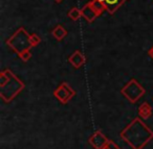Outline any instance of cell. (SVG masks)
<instances>
[{"instance_id":"2","label":"cell","mask_w":153,"mask_h":149,"mask_svg":"<svg viewBox=\"0 0 153 149\" xmlns=\"http://www.w3.org/2000/svg\"><path fill=\"white\" fill-rule=\"evenodd\" d=\"M7 44L18 55L24 51H28L33 47L30 40V34L23 27H20L11 38L7 39Z\"/></svg>"},{"instance_id":"13","label":"cell","mask_w":153,"mask_h":149,"mask_svg":"<svg viewBox=\"0 0 153 149\" xmlns=\"http://www.w3.org/2000/svg\"><path fill=\"white\" fill-rule=\"evenodd\" d=\"M68 17L72 20V21H76L82 17V12L81 10L76 9V7H72L69 12H68Z\"/></svg>"},{"instance_id":"15","label":"cell","mask_w":153,"mask_h":149,"mask_svg":"<svg viewBox=\"0 0 153 149\" xmlns=\"http://www.w3.org/2000/svg\"><path fill=\"white\" fill-rule=\"evenodd\" d=\"M19 57L22 59L23 62H27L28 59L32 57V54H30V51L28 50V51H24V52H22V53H20L19 54Z\"/></svg>"},{"instance_id":"12","label":"cell","mask_w":153,"mask_h":149,"mask_svg":"<svg viewBox=\"0 0 153 149\" xmlns=\"http://www.w3.org/2000/svg\"><path fill=\"white\" fill-rule=\"evenodd\" d=\"M90 3H91L94 11L99 14V16L102 15V14L106 11V7H105L104 2H103L102 0H92V1H90Z\"/></svg>"},{"instance_id":"5","label":"cell","mask_w":153,"mask_h":149,"mask_svg":"<svg viewBox=\"0 0 153 149\" xmlns=\"http://www.w3.org/2000/svg\"><path fill=\"white\" fill-rule=\"evenodd\" d=\"M76 95V92L71 89V87L67 82H62L61 86L53 92V96L63 104L67 103L72 97Z\"/></svg>"},{"instance_id":"8","label":"cell","mask_w":153,"mask_h":149,"mask_svg":"<svg viewBox=\"0 0 153 149\" xmlns=\"http://www.w3.org/2000/svg\"><path fill=\"white\" fill-rule=\"evenodd\" d=\"M68 61H69V63L71 64V65L74 66V68L82 67V66H83L84 64L86 63L85 57L82 54V52L80 50H76V51H74V52L69 57Z\"/></svg>"},{"instance_id":"9","label":"cell","mask_w":153,"mask_h":149,"mask_svg":"<svg viewBox=\"0 0 153 149\" xmlns=\"http://www.w3.org/2000/svg\"><path fill=\"white\" fill-rule=\"evenodd\" d=\"M106 7V11L110 15H113L127 0H102Z\"/></svg>"},{"instance_id":"6","label":"cell","mask_w":153,"mask_h":149,"mask_svg":"<svg viewBox=\"0 0 153 149\" xmlns=\"http://www.w3.org/2000/svg\"><path fill=\"white\" fill-rule=\"evenodd\" d=\"M108 139L100 131H96L89 139V144L94 147V149H102L104 146H106L107 143H108Z\"/></svg>"},{"instance_id":"18","label":"cell","mask_w":153,"mask_h":149,"mask_svg":"<svg viewBox=\"0 0 153 149\" xmlns=\"http://www.w3.org/2000/svg\"><path fill=\"white\" fill-rule=\"evenodd\" d=\"M56 2H58V3H60V2H62V1H63V0H55Z\"/></svg>"},{"instance_id":"3","label":"cell","mask_w":153,"mask_h":149,"mask_svg":"<svg viewBox=\"0 0 153 149\" xmlns=\"http://www.w3.org/2000/svg\"><path fill=\"white\" fill-rule=\"evenodd\" d=\"M10 79L7 84L3 87H0V96L5 102L12 101L22 90L24 89V84L11 71L7 69Z\"/></svg>"},{"instance_id":"17","label":"cell","mask_w":153,"mask_h":149,"mask_svg":"<svg viewBox=\"0 0 153 149\" xmlns=\"http://www.w3.org/2000/svg\"><path fill=\"white\" fill-rule=\"evenodd\" d=\"M102 149H111V147L110 146H109V145L108 144H107L106 145V146H104V147H103V148Z\"/></svg>"},{"instance_id":"7","label":"cell","mask_w":153,"mask_h":149,"mask_svg":"<svg viewBox=\"0 0 153 149\" xmlns=\"http://www.w3.org/2000/svg\"><path fill=\"white\" fill-rule=\"evenodd\" d=\"M81 12H82V17L85 18L89 23L94 22V20L99 17V14L94 11V9L92 7V5L90 2L86 3V4L81 9Z\"/></svg>"},{"instance_id":"11","label":"cell","mask_w":153,"mask_h":149,"mask_svg":"<svg viewBox=\"0 0 153 149\" xmlns=\"http://www.w3.org/2000/svg\"><path fill=\"white\" fill-rule=\"evenodd\" d=\"M51 34H53V36L55 37L58 41L63 40V39L67 36V32H66V29L62 25L56 26V27L53 28V32H51Z\"/></svg>"},{"instance_id":"16","label":"cell","mask_w":153,"mask_h":149,"mask_svg":"<svg viewBox=\"0 0 153 149\" xmlns=\"http://www.w3.org/2000/svg\"><path fill=\"white\" fill-rule=\"evenodd\" d=\"M148 55L151 57V59H153V47H151V48L149 49V51H148Z\"/></svg>"},{"instance_id":"4","label":"cell","mask_w":153,"mask_h":149,"mask_svg":"<svg viewBox=\"0 0 153 149\" xmlns=\"http://www.w3.org/2000/svg\"><path fill=\"white\" fill-rule=\"evenodd\" d=\"M145 92H146V90L134 78H132L121 90V93L123 94V96L131 103H135L137 100H140V98L145 94Z\"/></svg>"},{"instance_id":"10","label":"cell","mask_w":153,"mask_h":149,"mask_svg":"<svg viewBox=\"0 0 153 149\" xmlns=\"http://www.w3.org/2000/svg\"><path fill=\"white\" fill-rule=\"evenodd\" d=\"M138 116L143 119H148L151 115H152V107L150 106L148 102H144L140 105L138 107Z\"/></svg>"},{"instance_id":"14","label":"cell","mask_w":153,"mask_h":149,"mask_svg":"<svg viewBox=\"0 0 153 149\" xmlns=\"http://www.w3.org/2000/svg\"><path fill=\"white\" fill-rule=\"evenodd\" d=\"M30 43H32L33 47L38 46V45L40 44V42H41L40 37H39L38 34H30Z\"/></svg>"},{"instance_id":"1","label":"cell","mask_w":153,"mask_h":149,"mask_svg":"<svg viewBox=\"0 0 153 149\" xmlns=\"http://www.w3.org/2000/svg\"><path fill=\"white\" fill-rule=\"evenodd\" d=\"M121 138L133 149H143L153 139V131L140 118H135L121 132Z\"/></svg>"}]
</instances>
